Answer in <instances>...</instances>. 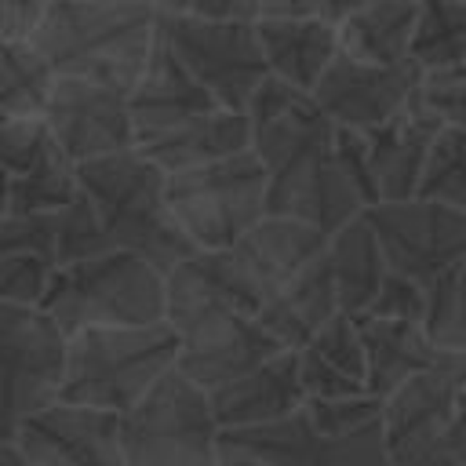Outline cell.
<instances>
[{
    "label": "cell",
    "mask_w": 466,
    "mask_h": 466,
    "mask_svg": "<svg viewBox=\"0 0 466 466\" xmlns=\"http://www.w3.org/2000/svg\"><path fill=\"white\" fill-rule=\"evenodd\" d=\"M160 36L226 109H248L255 87L269 76L255 18H197L160 11Z\"/></svg>",
    "instance_id": "cell-8"
},
{
    "label": "cell",
    "mask_w": 466,
    "mask_h": 466,
    "mask_svg": "<svg viewBox=\"0 0 466 466\" xmlns=\"http://www.w3.org/2000/svg\"><path fill=\"white\" fill-rule=\"evenodd\" d=\"M269 197V167L248 146L229 157L167 171V200L197 248H229L262 215Z\"/></svg>",
    "instance_id": "cell-6"
},
{
    "label": "cell",
    "mask_w": 466,
    "mask_h": 466,
    "mask_svg": "<svg viewBox=\"0 0 466 466\" xmlns=\"http://www.w3.org/2000/svg\"><path fill=\"white\" fill-rule=\"evenodd\" d=\"M328 233L309 226V222H299V218H288V215H262L240 240L229 244L248 288L255 291V299L266 306V299L284 288L302 266H309L317 255L328 251ZM258 306V309H262ZM258 317V313H255Z\"/></svg>",
    "instance_id": "cell-20"
},
{
    "label": "cell",
    "mask_w": 466,
    "mask_h": 466,
    "mask_svg": "<svg viewBox=\"0 0 466 466\" xmlns=\"http://www.w3.org/2000/svg\"><path fill=\"white\" fill-rule=\"evenodd\" d=\"M116 248L95 200L80 189L66 208H58V266L76 262V258H91Z\"/></svg>",
    "instance_id": "cell-35"
},
{
    "label": "cell",
    "mask_w": 466,
    "mask_h": 466,
    "mask_svg": "<svg viewBox=\"0 0 466 466\" xmlns=\"http://www.w3.org/2000/svg\"><path fill=\"white\" fill-rule=\"evenodd\" d=\"M51 4H69V0H51Z\"/></svg>",
    "instance_id": "cell-45"
},
{
    "label": "cell",
    "mask_w": 466,
    "mask_h": 466,
    "mask_svg": "<svg viewBox=\"0 0 466 466\" xmlns=\"http://www.w3.org/2000/svg\"><path fill=\"white\" fill-rule=\"evenodd\" d=\"M426 466H466V386H462V393H459L455 419H451L448 433L430 448Z\"/></svg>",
    "instance_id": "cell-44"
},
{
    "label": "cell",
    "mask_w": 466,
    "mask_h": 466,
    "mask_svg": "<svg viewBox=\"0 0 466 466\" xmlns=\"http://www.w3.org/2000/svg\"><path fill=\"white\" fill-rule=\"evenodd\" d=\"M4 211H58L80 193L76 160L58 142L47 116H4Z\"/></svg>",
    "instance_id": "cell-11"
},
{
    "label": "cell",
    "mask_w": 466,
    "mask_h": 466,
    "mask_svg": "<svg viewBox=\"0 0 466 466\" xmlns=\"http://www.w3.org/2000/svg\"><path fill=\"white\" fill-rule=\"evenodd\" d=\"M364 208L368 200L350 178L335 142L313 146L269 171V197H266L269 215L309 222L331 237L350 218H357Z\"/></svg>",
    "instance_id": "cell-14"
},
{
    "label": "cell",
    "mask_w": 466,
    "mask_h": 466,
    "mask_svg": "<svg viewBox=\"0 0 466 466\" xmlns=\"http://www.w3.org/2000/svg\"><path fill=\"white\" fill-rule=\"evenodd\" d=\"M342 309L339 302V284L331 269V255H317L309 266H302L284 288H277L266 306L258 309V320L288 346L302 350L335 313Z\"/></svg>",
    "instance_id": "cell-25"
},
{
    "label": "cell",
    "mask_w": 466,
    "mask_h": 466,
    "mask_svg": "<svg viewBox=\"0 0 466 466\" xmlns=\"http://www.w3.org/2000/svg\"><path fill=\"white\" fill-rule=\"evenodd\" d=\"M248 146H251L248 113L244 109H226V106L138 142V149L146 157H153L164 171H182V167H193V164H208V160L229 157V153L248 149Z\"/></svg>",
    "instance_id": "cell-28"
},
{
    "label": "cell",
    "mask_w": 466,
    "mask_h": 466,
    "mask_svg": "<svg viewBox=\"0 0 466 466\" xmlns=\"http://www.w3.org/2000/svg\"><path fill=\"white\" fill-rule=\"evenodd\" d=\"M160 11L197 15V18H258L262 0H157Z\"/></svg>",
    "instance_id": "cell-42"
},
{
    "label": "cell",
    "mask_w": 466,
    "mask_h": 466,
    "mask_svg": "<svg viewBox=\"0 0 466 466\" xmlns=\"http://www.w3.org/2000/svg\"><path fill=\"white\" fill-rule=\"evenodd\" d=\"M215 415L222 426H248L262 419L288 415L309 400L302 368H299V350H284L269 357L266 364L244 371L240 379L211 390Z\"/></svg>",
    "instance_id": "cell-23"
},
{
    "label": "cell",
    "mask_w": 466,
    "mask_h": 466,
    "mask_svg": "<svg viewBox=\"0 0 466 466\" xmlns=\"http://www.w3.org/2000/svg\"><path fill=\"white\" fill-rule=\"evenodd\" d=\"M4 73V116H44L58 69L33 40H4L0 47Z\"/></svg>",
    "instance_id": "cell-31"
},
{
    "label": "cell",
    "mask_w": 466,
    "mask_h": 466,
    "mask_svg": "<svg viewBox=\"0 0 466 466\" xmlns=\"http://www.w3.org/2000/svg\"><path fill=\"white\" fill-rule=\"evenodd\" d=\"M419 22V0H368L339 22V44L364 62L411 58V36Z\"/></svg>",
    "instance_id": "cell-30"
},
{
    "label": "cell",
    "mask_w": 466,
    "mask_h": 466,
    "mask_svg": "<svg viewBox=\"0 0 466 466\" xmlns=\"http://www.w3.org/2000/svg\"><path fill=\"white\" fill-rule=\"evenodd\" d=\"M76 178L80 189L95 200L116 248H131L146 255L164 273L197 251V244L171 211L167 171L138 146L80 160Z\"/></svg>",
    "instance_id": "cell-2"
},
{
    "label": "cell",
    "mask_w": 466,
    "mask_h": 466,
    "mask_svg": "<svg viewBox=\"0 0 466 466\" xmlns=\"http://www.w3.org/2000/svg\"><path fill=\"white\" fill-rule=\"evenodd\" d=\"M182 335L171 320L102 324L69 335V375L62 397L109 411H127L171 364H178Z\"/></svg>",
    "instance_id": "cell-4"
},
{
    "label": "cell",
    "mask_w": 466,
    "mask_h": 466,
    "mask_svg": "<svg viewBox=\"0 0 466 466\" xmlns=\"http://www.w3.org/2000/svg\"><path fill=\"white\" fill-rule=\"evenodd\" d=\"M368 0H262V15H288V18H328L342 22L350 11L364 7Z\"/></svg>",
    "instance_id": "cell-43"
},
{
    "label": "cell",
    "mask_w": 466,
    "mask_h": 466,
    "mask_svg": "<svg viewBox=\"0 0 466 466\" xmlns=\"http://www.w3.org/2000/svg\"><path fill=\"white\" fill-rule=\"evenodd\" d=\"M7 251L58 262V211H0V255Z\"/></svg>",
    "instance_id": "cell-37"
},
{
    "label": "cell",
    "mask_w": 466,
    "mask_h": 466,
    "mask_svg": "<svg viewBox=\"0 0 466 466\" xmlns=\"http://www.w3.org/2000/svg\"><path fill=\"white\" fill-rule=\"evenodd\" d=\"M306 408H309V415H313L320 437L331 441V437L353 433V430H360V426L382 419L386 400L375 397L371 390H364V393H346V397H309Z\"/></svg>",
    "instance_id": "cell-36"
},
{
    "label": "cell",
    "mask_w": 466,
    "mask_h": 466,
    "mask_svg": "<svg viewBox=\"0 0 466 466\" xmlns=\"http://www.w3.org/2000/svg\"><path fill=\"white\" fill-rule=\"evenodd\" d=\"M462 386H466V350L444 346L437 364L422 368L386 397L382 422H386L393 466L426 462L430 448L448 433L455 419Z\"/></svg>",
    "instance_id": "cell-12"
},
{
    "label": "cell",
    "mask_w": 466,
    "mask_h": 466,
    "mask_svg": "<svg viewBox=\"0 0 466 466\" xmlns=\"http://www.w3.org/2000/svg\"><path fill=\"white\" fill-rule=\"evenodd\" d=\"M299 368L309 397H346L368 390V353L353 313L339 309L302 350Z\"/></svg>",
    "instance_id": "cell-27"
},
{
    "label": "cell",
    "mask_w": 466,
    "mask_h": 466,
    "mask_svg": "<svg viewBox=\"0 0 466 466\" xmlns=\"http://www.w3.org/2000/svg\"><path fill=\"white\" fill-rule=\"evenodd\" d=\"M0 437H15L29 466H127L120 411L69 397L36 408Z\"/></svg>",
    "instance_id": "cell-10"
},
{
    "label": "cell",
    "mask_w": 466,
    "mask_h": 466,
    "mask_svg": "<svg viewBox=\"0 0 466 466\" xmlns=\"http://www.w3.org/2000/svg\"><path fill=\"white\" fill-rule=\"evenodd\" d=\"M320 451L324 437L306 404L277 419L218 430V466H299L320 462Z\"/></svg>",
    "instance_id": "cell-22"
},
{
    "label": "cell",
    "mask_w": 466,
    "mask_h": 466,
    "mask_svg": "<svg viewBox=\"0 0 466 466\" xmlns=\"http://www.w3.org/2000/svg\"><path fill=\"white\" fill-rule=\"evenodd\" d=\"M368 313L400 317V320H422L426 324V317H430V291H426L422 280H415V277H408V273L390 266V273H386V280H382V288H379V295H375Z\"/></svg>",
    "instance_id": "cell-41"
},
{
    "label": "cell",
    "mask_w": 466,
    "mask_h": 466,
    "mask_svg": "<svg viewBox=\"0 0 466 466\" xmlns=\"http://www.w3.org/2000/svg\"><path fill=\"white\" fill-rule=\"evenodd\" d=\"M419 80H422V66L415 58L364 62V58L339 51L331 66L320 73L313 95L335 124L371 127V124L390 120L397 109H404L415 98Z\"/></svg>",
    "instance_id": "cell-15"
},
{
    "label": "cell",
    "mask_w": 466,
    "mask_h": 466,
    "mask_svg": "<svg viewBox=\"0 0 466 466\" xmlns=\"http://www.w3.org/2000/svg\"><path fill=\"white\" fill-rule=\"evenodd\" d=\"M244 113L251 127V149L262 157L269 171L313 146L335 142L339 131V124L328 116V109L317 102L309 87H299L277 73H269L255 87Z\"/></svg>",
    "instance_id": "cell-16"
},
{
    "label": "cell",
    "mask_w": 466,
    "mask_h": 466,
    "mask_svg": "<svg viewBox=\"0 0 466 466\" xmlns=\"http://www.w3.org/2000/svg\"><path fill=\"white\" fill-rule=\"evenodd\" d=\"M44 116L76 164L127 149V146H138L135 113H131V87L109 84V80L62 76L58 73Z\"/></svg>",
    "instance_id": "cell-13"
},
{
    "label": "cell",
    "mask_w": 466,
    "mask_h": 466,
    "mask_svg": "<svg viewBox=\"0 0 466 466\" xmlns=\"http://www.w3.org/2000/svg\"><path fill=\"white\" fill-rule=\"evenodd\" d=\"M364 339L368 353V390L375 397H390L400 382L419 375L422 368L437 364L441 342L430 335L422 320H400V317H379V313H357L353 317Z\"/></svg>",
    "instance_id": "cell-24"
},
{
    "label": "cell",
    "mask_w": 466,
    "mask_h": 466,
    "mask_svg": "<svg viewBox=\"0 0 466 466\" xmlns=\"http://www.w3.org/2000/svg\"><path fill=\"white\" fill-rule=\"evenodd\" d=\"M328 255H331L342 309L353 317L371 309V302H375V295L390 273V258L382 251V240H379L371 218H368V208L357 218H350L342 229L331 233Z\"/></svg>",
    "instance_id": "cell-29"
},
{
    "label": "cell",
    "mask_w": 466,
    "mask_h": 466,
    "mask_svg": "<svg viewBox=\"0 0 466 466\" xmlns=\"http://www.w3.org/2000/svg\"><path fill=\"white\" fill-rule=\"evenodd\" d=\"M415 98H419L441 124L466 127V58H462V62H448V66L422 69V80H419Z\"/></svg>",
    "instance_id": "cell-38"
},
{
    "label": "cell",
    "mask_w": 466,
    "mask_h": 466,
    "mask_svg": "<svg viewBox=\"0 0 466 466\" xmlns=\"http://www.w3.org/2000/svg\"><path fill=\"white\" fill-rule=\"evenodd\" d=\"M157 36V0H69L47 7L33 44L62 76H95L135 87Z\"/></svg>",
    "instance_id": "cell-1"
},
{
    "label": "cell",
    "mask_w": 466,
    "mask_h": 466,
    "mask_svg": "<svg viewBox=\"0 0 466 466\" xmlns=\"http://www.w3.org/2000/svg\"><path fill=\"white\" fill-rule=\"evenodd\" d=\"M320 462H328V466H382V462H390L386 422L375 419V422H368V426H360L353 433L324 441Z\"/></svg>",
    "instance_id": "cell-40"
},
{
    "label": "cell",
    "mask_w": 466,
    "mask_h": 466,
    "mask_svg": "<svg viewBox=\"0 0 466 466\" xmlns=\"http://www.w3.org/2000/svg\"><path fill=\"white\" fill-rule=\"evenodd\" d=\"M411 58L422 69L466 58V0H419Z\"/></svg>",
    "instance_id": "cell-32"
},
{
    "label": "cell",
    "mask_w": 466,
    "mask_h": 466,
    "mask_svg": "<svg viewBox=\"0 0 466 466\" xmlns=\"http://www.w3.org/2000/svg\"><path fill=\"white\" fill-rule=\"evenodd\" d=\"M258 306L229 248H197L167 269V320L178 335L226 313H258Z\"/></svg>",
    "instance_id": "cell-17"
},
{
    "label": "cell",
    "mask_w": 466,
    "mask_h": 466,
    "mask_svg": "<svg viewBox=\"0 0 466 466\" xmlns=\"http://www.w3.org/2000/svg\"><path fill=\"white\" fill-rule=\"evenodd\" d=\"M58 262L33 255V251H7L0 255V299L4 302H33L40 306V299L51 288Z\"/></svg>",
    "instance_id": "cell-39"
},
{
    "label": "cell",
    "mask_w": 466,
    "mask_h": 466,
    "mask_svg": "<svg viewBox=\"0 0 466 466\" xmlns=\"http://www.w3.org/2000/svg\"><path fill=\"white\" fill-rule=\"evenodd\" d=\"M368 218L382 240L390 266L422 284L466 258V211L455 204L415 193L408 200L371 204Z\"/></svg>",
    "instance_id": "cell-9"
},
{
    "label": "cell",
    "mask_w": 466,
    "mask_h": 466,
    "mask_svg": "<svg viewBox=\"0 0 466 466\" xmlns=\"http://www.w3.org/2000/svg\"><path fill=\"white\" fill-rule=\"evenodd\" d=\"M40 306L69 331L167 320V273L131 248H109L55 269Z\"/></svg>",
    "instance_id": "cell-3"
},
{
    "label": "cell",
    "mask_w": 466,
    "mask_h": 466,
    "mask_svg": "<svg viewBox=\"0 0 466 466\" xmlns=\"http://www.w3.org/2000/svg\"><path fill=\"white\" fill-rule=\"evenodd\" d=\"M284 350L288 346L255 313H226L182 335L178 368L193 375L204 390H218Z\"/></svg>",
    "instance_id": "cell-18"
},
{
    "label": "cell",
    "mask_w": 466,
    "mask_h": 466,
    "mask_svg": "<svg viewBox=\"0 0 466 466\" xmlns=\"http://www.w3.org/2000/svg\"><path fill=\"white\" fill-rule=\"evenodd\" d=\"M430 317L426 328L441 346L466 350V258L441 269L430 284Z\"/></svg>",
    "instance_id": "cell-34"
},
{
    "label": "cell",
    "mask_w": 466,
    "mask_h": 466,
    "mask_svg": "<svg viewBox=\"0 0 466 466\" xmlns=\"http://www.w3.org/2000/svg\"><path fill=\"white\" fill-rule=\"evenodd\" d=\"M419 197H433L466 211V127L444 124L437 131L419 178Z\"/></svg>",
    "instance_id": "cell-33"
},
{
    "label": "cell",
    "mask_w": 466,
    "mask_h": 466,
    "mask_svg": "<svg viewBox=\"0 0 466 466\" xmlns=\"http://www.w3.org/2000/svg\"><path fill=\"white\" fill-rule=\"evenodd\" d=\"M0 357H4V411L0 433L51 404L69 375V331L33 302L0 299Z\"/></svg>",
    "instance_id": "cell-7"
},
{
    "label": "cell",
    "mask_w": 466,
    "mask_h": 466,
    "mask_svg": "<svg viewBox=\"0 0 466 466\" xmlns=\"http://www.w3.org/2000/svg\"><path fill=\"white\" fill-rule=\"evenodd\" d=\"M218 430L211 390L178 364L120 411L127 466H211L218 462Z\"/></svg>",
    "instance_id": "cell-5"
},
{
    "label": "cell",
    "mask_w": 466,
    "mask_h": 466,
    "mask_svg": "<svg viewBox=\"0 0 466 466\" xmlns=\"http://www.w3.org/2000/svg\"><path fill=\"white\" fill-rule=\"evenodd\" d=\"M218 106L222 102L211 95V87L178 58V51L164 36H157L149 62L131 87V113H135L138 142L167 127H178L193 116H204Z\"/></svg>",
    "instance_id": "cell-21"
},
{
    "label": "cell",
    "mask_w": 466,
    "mask_h": 466,
    "mask_svg": "<svg viewBox=\"0 0 466 466\" xmlns=\"http://www.w3.org/2000/svg\"><path fill=\"white\" fill-rule=\"evenodd\" d=\"M258 40L269 58V73L299 84L317 87L320 73L331 66V58L342 51L339 44V22L328 18H288V15H258Z\"/></svg>",
    "instance_id": "cell-26"
},
{
    "label": "cell",
    "mask_w": 466,
    "mask_h": 466,
    "mask_svg": "<svg viewBox=\"0 0 466 466\" xmlns=\"http://www.w3.org/2000/svg\"><path fill=\"white\" fill-rule=\"evenodd\" d=\"M441 127L444 124L419 98H411L390 120L360 127L364 131V153H368L375 204L379 200H408V197L419 193V178H422L430 146H433Z\"/></svg>",
    "instance_id": "cell-19"
}]
</instances>
